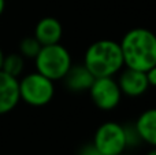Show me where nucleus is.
<instances>
[{
    "label": "nucleus",
    "mask_w": 156,
    "mask_h": 155,
    "mask_svg": "<svg viewBox=\"0 0 156 155\" xmlns=\"http://www.w3.org/2000/svg\"><path fill=\"white\" fill-rule=\"evenodd\" d=\"M19 100L18 78L0 70V115L12 111Z\"/></svg>",
    "instance_id": "8"
},
{
    "label": "nucleus",
    "mask_w": 156,
    "mask_h": 155,
    "mask_svg": "<svg viewBox=\"0 0 156 155\" xmlns=\"http://www.w3.org/2000/svg\"><path fill=\"white\" fill-rule=\"evenodd\" d=\"M125 135H126V143H127V148L129 147H136L138 146L141 142V137L138 135L137 129L134 125H125Z\"/></svg>",
    "instance_id": "14"
},
{
    "label": "nucleus",
    "mask_w": 156,
    "mask_h": 155,
    "mask_svg": "<svg viewBox=\"0 0 156 155\" xmlns=\"http://www.w3.org/2000/svg\"><path fill=\"white\" fill-rule=\"evenodd\" d=\"M3 59H4V54H3L2 48H0V70H2V66H3Z\"/></svg>",
    "instance_id": "18"
},
{
    "label": "nucleus",
    "mask_w": 156,
    "mask_h": 155,
    "mask_svg": "<svg viewBox=\"0 0 156 155\" xmlns=\"http://www.w3.org/2000/svg\"><path fill=\"white\" fill-rule=\"evenodd\" d=\"M23 69H25V58L19 52H12V54L4 55L3 66H2V70L4 73L18 78L22 74Z\"/></svg>",
    "instance_id": "12"
},
{
    "label": "nucleus",
    "mask_w": 156,
    "mask_h": 155,
    "mask_svg": "<svg viewBox=\"0 0 156 155\" xmlns=\"http://www.w3.org/2000/svg\"><path fill=\"white\" fill-rule=\"evenodd\" d=\"M36 71L41 73L52 81L63 80L69 69L73 65L71 55L66 47L60 43L43 45L34 58Z\"/></svg>",
    "instance_id": "3"
},
{
    "label": "nucleus",
    "mask_w": 156,
    "mask_h": 155,
    "mask_svg": "<svg viewBox=\"0 0 156 155\" xmlns=\"http://www.w3.org/2000/svg\"><path fill=\"white\" fill-rule=\"evenodd\" d=\"M123 65L147 71L156 65V34L147 27H134L125 33L119 43Z\"/></svg>",
    "instance_id": "1"
},
{
    "label": "nucleus",
    "mask_w": 156,
    "mask_h": 155,
    "mask_svg": "<svg viewBox=\"0 0 156 155\" xmlns=\"http://www.w3.org/2000/svg\"><path fill=\"white\" fill-rule=\"evenodd\" d=\"M63 36V26L59 19L54 16H44L36 23L34 37L41 45H51L60 43Z\"/></svg>",
    "instance_id": "9"
},
{
    "label": "nucleus",
    "mask_w": 156,
    "mask_h": 155,
    "mask_svg": "<svg viewBox=\"0 0 156 155\" xmlns=\"http://www.w3.org/2000/svg\"><path fill=\"white\" fill-rule=\"evenodd\" d=\"M89 95L97 109L108 111L121 103L122 92L114 77H97L89 88Z\"/></svg>",
    "instance_id": "6"
},
{
    "label": "nucleus",
    "mask_w": 156,
    "mask_h": 155,
    "mask_svg": "<svg viewBox=\"0 0 156 155\" xmlns=\"http://www.w3.org/2000/svg\"><path fill=\"white\" fill-rule=\"evenodd\" d=\"M19 82V98L33 107H43L52 100L55 95L54 81L38 71L29 73Z\"/></svg>",
    "instance_id": "4"
},
{
    "label": "nucleus",
    "mask_w": 156,
    "mask_h": 155,
    "mask_svg": "<svg viewBox=\"0 0 156 155\" xmlns=\"http://www.w3.org/2000/svg\"><path fill=\"white\" fill-rule=\"evenodd\" d=\"M78 155H101V154H100V151L93 146V143H90V144L83 146Z\"/></svg>",
    "instance_id": "15"
},
{
    "label": "nucleus",
    "mask_w": 156,
    "mask_h": 155,
    "mask_svg": "<svg viewBox=\"0 0 156 155\" xmlns=\"http://www.w3.org/2000/svg\"><path fill=\"white\" fill-rule=\"evenodd\" d=\"M41 44L37 41L34 36L32 37H25L23 40L19 43V54L25 58V59H34L37 56L38 51L41 49Z\"/></svg>",
    "instance_id": "13"
},
{
    "label": "nucleus",
    "mask_w": 156,
    "mask_h": 155,
    "mask_svg": "<svg viewBox=\"0 0 156 155\" xmlns=\"http://www.w3.org/2000/svg\"><path fill=\"white\" fill-rule=\"evenodd\" d=\"M119 155H125V153H122V154H119Z\"/></svg>",
    "instance_id": "20"
},
{
    "label": "nucleus",
    "mask_w": 156,
    "mask_h": 155,
    "mask_svg": "<svg viewBox=\"0 0 156 155\" xmlns=\"http://www.w3.org/2000/svg\"><path fill=\"white\" fill-rule=\"evenodd\" d=\"M147 155H156V147H152L151 150L147 153Z\"/></svg>",
    "instance_id": "19"
},
{
    "label": "nucleus",
    "mask_w": 156,
    "mask_h": 155,
    "mask_svg": "<svg viewBox=\"0 0 156 155\" xmlns=\"http://www.w3.org/2000/svg\"><path fill=\"white\" fill-rule=\"evenodd\" d=\"M116 81L121 88L122 95L130 96V98H138L144 95L149 88L145 71L134 70L130 67L125 69Z\"/></svg>",
    "instance_id": "7"
},
{
    "label": "nucleus",
    "mask_w": 156,
    "mask_h": 155,
    "mask_svg": "<svg viewBox=\"0 0 156 155\" xmlns=\"http://www.w3.org/2000/svg\"><path fill=\"white\" fill-rule=\"evenodd\" d=\"M4 8H5V0H0V15L4 13Z\"/></svg>",
    "instance_id": "17"
},
{
    "label": "nucleus",
    "mask_w": 156,
    "mask_h": 155,
    "mask_svg": "<svg viewBox=\"0 0 156 155\" xmlns=\"http://www.w3.org/2000/svg\"><path fill=\"white\" fill-rule=\"evenodd\" d=\"M83 65L94 78L114 77L125 66L119 43L108 38L92 43L85 51Z\"/></svg>",
    "instance_id": "2"
},
{
    "label": "nucleus",
    "mask_w": 156,
    "mask_h": 155,
    "mask_svg": "<svg viewBox=\"0 0 156 155\" xmlns=\"http://www.w3.org/2000/svg\"><path fill=\"white\" fill-rule=\"evenodd\" d=\"M145 74H147V80H148L149 87H156V65L154 67L148 69L145 71Z\"/></svg>",
    "instance_id": "16"
},
{
    "label": "nucleus",
    "mask_w": 156,
    "mask_h": 155,
    "mask_svg": "<svg viewBox=\"0 0 156 155\" xmlns=\"http://www.w3.org/2000/svg\"><path fill=\"white\" fill-rule=\"evenodd\" d=\"M141 142L156 147V109H148L138 115L134 122Z\"/></svg>",
    "instance_id": "11"
},
{
    "label": "nucleus",
    "mask_w": 156,
    "mask_h": 155,
    "mask_svg": "<svg viewBox=\"0 0 156 155\" xmlns=\"http://www.w3.org/2000/svg\"><path fill=\"white\" fill-rule=\"evenodd\" d=\"M93 146L101 155H119L127 148L125 125L107 121L96 129L93 136Z\"/></svg>",
    "instance_id": "5"
},
{
    "label": "nucleus",
    "mask_w": 156,
    "mask_h": 155,
    "mask_svg": "<svg viewBox=\"0 0 156 155\" xmlns=\"http://www.w3.org/2000/svg\"><path fill=\"white\" fill-rule=\"evenodd\" d=\"M65 85L71 92H85L93 84V74L85 67V65H71L66 76L63 77Z\"/></svg>",
    "instance_id": "10"
}]
</instances>
